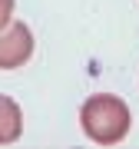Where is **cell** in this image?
<instances>
[{"label":"cell","instance_id":"1","mask_svg":"<svg viewBox=\"0 0 139 149\" xmlns=\"http://www.w3.org/2000/svg\"><path fill=\"white\" fill-rule=\"evenodd\" d=\"M129 106L119 96L113 93H96L80 106V126L83 133L99 146H113V143H123L129 133Z\"/></svg>","mask_w":139,"mask_h":149},{"label":"cell","instance_id":"2","mask_svg":"<svg viewBox=\"0 0 139 149\" xmlns=\"http://www.w3.org/2000/svg\"><path fill=\"white\" fill-rule=\"evenodd\" d=\"M33 56V33L27 23L10 20V27L0 30V70H17Z\"/></svg>","mask_w":139,"mask_h":149},{"label":"cell","instance_id":"3","mask_svg":"<svg viewBox=\"0 0 139 149\" xmlns=\"http://www.w3.org/2000/svg\"><path fill=\"white\" fill-rule=\"evenodd\" d=\"M23 133V113L10 96H0V143H17Z\"/></svg>","mask_w":139,"mask_h":149},{"label":"cell","instance_id":"4","mask_svg":"<svg viewBox=\"0 0 139 149\" xmlns=\"http://www.w3.org/2000/svg\"><path fill=\"white\" fill-rule=\"evenodd\" d=\"M10 20H13V0H0V30L10 27Z\"/></svg>","mask_w":139,"mask_h":149}]
</instances>
